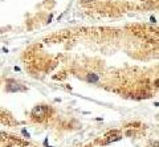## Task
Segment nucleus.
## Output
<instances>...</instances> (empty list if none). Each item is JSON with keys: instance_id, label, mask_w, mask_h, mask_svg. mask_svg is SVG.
<instances>
[{"instance_id": "f257e3e1", "label": "nucleus", "mask_w": 159, "mask_h": 147, "mask_svg": "<svg viewBox=\"0 0 159 147\" xmlns=\"http://www.w3.org/2000/svg\"><path fill=\"white\" fill-rule=\"evenodd\" d=\"M37 115H39V119L45 118V117H46V107L45 106H37V107H34V109L32 110V117L36 118Z\"/></svg>"}, {"instance_id": "f03ea898", "label": "nucleus", "mask_w": 159, "mask_h": 147, "mask_svg": "<svg viewBox=\"0 0 159 147\" xmlns=\"http://www.w3.org/2000/svg\"><path fill=\"white\" fill-rule=\"evenodd\" d=\"M99 77L97 74H94V73H89L88 74V81L89 82H98Z\"/></svg>"}, {"instance_id": "7ed1b4c3", "label": "nucleus", "mask_w": 159, "mask_h": 147, "mask_svg": "<svg viewBox=\"0 0 159 147\" xmlns=\"http://www.w3.org/2000/svg\"><path fill=\"white\" fill-rule=\"evenodd\" d=\"M84 3H90V1H93V0H82Z\"/></svg>"}, {"instance_id": "20e7f679", "label": "nucleus", "mask_w": 159, "mask_h": 147, "mask_svg": "<svg viewBox=\"0 0 159 147\" xmlns=\"http://www.w3.org/2000/svg\"><path fill=\"white\" fill-rule=\"evenodd\" d=\"M0 136H1V134H0Z\"/></svg>"}]
</instances>
